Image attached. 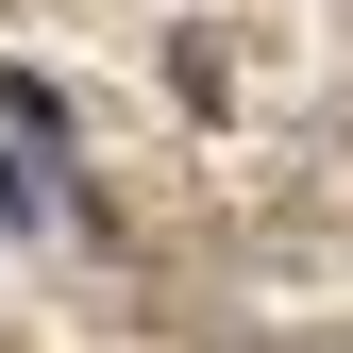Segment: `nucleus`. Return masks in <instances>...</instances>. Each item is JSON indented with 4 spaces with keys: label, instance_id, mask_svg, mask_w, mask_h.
I'll list each match as a JSON object with an SVG mask.
<instances>
[{
    "label": "nucleus",
    "instance_id": "obj_1",
    "mask_svg": "<svg viewBox=\"0 0 353 353\" xmlns=\"http://www.w3.org/2000/svg\"><path fill=\"white\" fill-rule=\"evenodd\" d=\"M0 219H51V101L0 84Z\"/></svg>",
    "mask_w": 353,
    "mask_h": 353
}]
</instances>
